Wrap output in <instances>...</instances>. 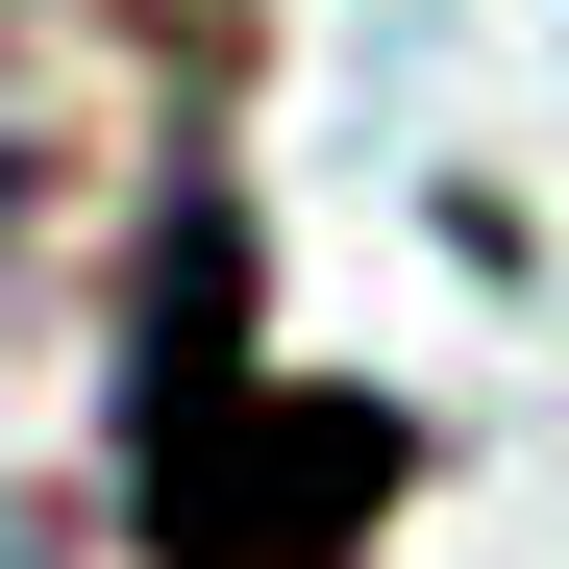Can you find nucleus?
Listing matches in <instances>:
<instances>
[{"instance_id":"obj_1","label":"nucleus","mask_w":569,"mask_h":569,"mask_svg":"<svg viewBox=\"0 0 569 569\" xmlns=\"http://www.w3.org/2000/svg\"><path fill=\"white\" fill-rule=\"evenodd\" d=\"M371 496H397V421L371 397H272L248 371V248H223V199H173L149 371H124V520L173 569H322Z\"/></svg>"}]
</instances>
